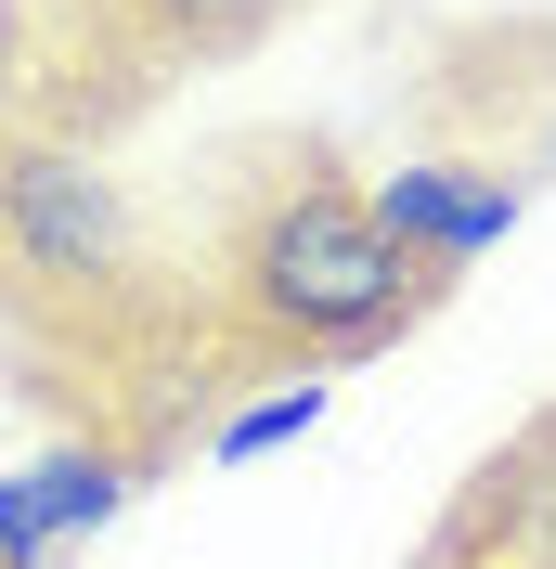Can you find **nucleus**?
<instances>
[{
	"instance_id": "1",
	"label": "nucleus",
	"mask_w": 556,
	"mask_h": 569,
	"mask_svg": "<svg viewBox=\"0 0 556 569\" xmlns=\"http://www.w3.org/2000/svg\"><path fill=\"white\" fill-rule=\"evenodd\" d=\"M220 284H234V323L259 350H298L311 376L363 350H401L427 311H440V272H427L401 233L376 220L363 181H337L324 156H285L259 169L234 247H220Z\"/></svg>"
},
{
	"instance_id": "2",
	"label": "nucleus",
	"mask_w": 556,
	"mask_h": 569,
	"mask_svg": "<svg viewBox=\"0 0 556 569\" xmlns=\"http://www.w3.org/2000/svg\"><path fill=\"white\" fill-rule=\"evenodd\" d=\"M0 259L39 298H117L142 259V220L91 142H0Z\"/></svg>"
},
{
	"instance_id": "3",
	"label": "nucleus",
	"mask_w": 556,
	"mask_h": 569,
	"mask_svg": "<svg viewBox=\"0 0 556 569\" xmlns=\"http://www.w3.org/2000/svg\"><path fill=\"white\" fill-rule=\"evenodd\" d=\"M130 492L142 453H117V440H52V453L0 466V569H66L105 518H130Z\"/></svg>"
},
{
	"instance_id": "4",
	"label": "nucleus",
	"mask_w": 556,
	"mask_h": 569,
	"mask_svg": "<svg viewBox=\"0 0 556 569\" xmlns=\"http://www.w3.org/2000/svg\"><path fill=\"white\" fill-rule=\"evenodd\" d=\"M363 194H376V220H388V233H401V247H415L440 284H453V272H479V259L518 233V208H530L505 169H453V156H388Z\"/></svg>"
},
{
	"instance_id": "5",
	"label": "nucleus",
	"mask_w": 556,
	"mask_h": 569,
	"mask_svg": "<svg viewBox=\"0 0 556 569\" xmlns=\"http://www.w3.org/2000/svg\"><path fill=\"white\" fill-rule=\"evenodd\" d=\"M324 415H337V376H285V389L234 401V415L208 427V466H259V453H298V440H311Z\"/></svg>"
},
{
	"instance_id": "6",
	"label": "nucleus",
	"mask_w": 556,
	"mask_h": 569,
	"mask_svg": "<svg viewBox=\"0 0 556 569\" xmlns=\"http://www.w3.org/2000/svg\"><path fill=\"white\" fill-rule=\"evenodd\" d=\"M285 0H130V27L156 39V52H195V66H220V52H246V39L272 27Z\"/></svg>"
},
{
	"instance_id": "7",
	"label": "nucleus",
	"mask_w": 556,
	"mask_h": 569,
	"mask_svg": "<svg viewBox=\"0 0 556 569\" xmlns=\"http://www.w3.org/2000/svg\"><path fill=\"white\" fill-rule=\"evenodd\" d=\"M530 156H544V169H556V130H544V142H530Z\"/></svg>"
}]
</instances>
